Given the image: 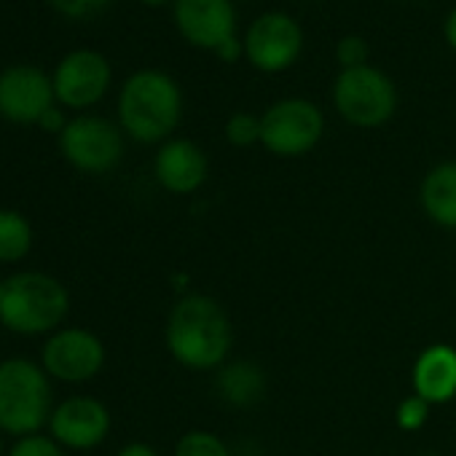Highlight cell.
Wrapping results in <instances>:
<instances>
[{"label":"cell","mask_w":456,"mask_h":456,"mask_svg":"<svg viewBox=\"0 0 456 456\" xmlns=\"http://www.w3.org/2000/svg\"><path fill=\"white\" fill-rule=\"evenodd\" d=\"M33 248V228L30 223L14 212L0 209V264L22 261Z\"/></svg>","instance_id":"18"},{"label":"cell","mask_w":456,"mask_h":456,"mask_svg":"<svg viewBox=\"0 0 456 456\" xmlns=\"http://www.w3.org/2000/svg\"><path fill=\"white\" fill-rule=\"evenodd\" d=\"M105 362L102 341L81 328L60 330L44 346V365L62 381H86L100 373Z\"/></svg>","instance_id":"11"},{"label":"cell","mask_w":456,"mask_h":456,"mask_svg":"<svg viewBox=\"0 0 456 456\" xmlns=\"http://www.w3.org/2000/svg\"><path fill=\"white\" fill-rule=\"evenodd\" d=\"M9 456H62L60 445L52 437H41V435H28L22 437Z\"/></svg>","instance_id":"23"},{"label":"cell","mask_w":456,"mask_h":456,"mask_svg":"<svg viewBox=\"0 0 456 456\" xmlns=\"http://www.w3.org/2000/svg\"><path fill=\"white\" fill-rule=\"evenodd\" d=\"M215 54H217V60H220V62L232 65V62H237L240 57H245V41H240L237 36H234V38H228V41H225Z\"/></svg>","instance_id":"25"},{"label":"cell","mask_w":456,"mask_h":456,"mask_svg":"<svg viewBox=\"0 0 456 456\" xmlns=\"http://www.w3.org/2000/svg\"><path fill=\"white\" fill-rule=\"evenodd\" d=\"M175 25L188 44L217 52L234 38L237 14L232 0H175Z\"/></svg>","instance_id":"10"},{"label":"cell","mask_w":456,"mask_h":456,"mask_svg":"<svg viewBox=\"0 0 456 456\" xmlns=\"http://www.w3.org/2000/svg\"><path fill=\"white\" fill-rule=\"evenodd\" d=\"M443 36H445L448 46L456 52V9L448 14V20H445V25H443Z\"/></svg>","instance_id":"28"},{"label":"cell","mask_w":456,"mask_h":456,"mask_svg":"<svg viewBox=\"0 0 456 456\" xmlns=\"http://www.w3.org/2000/svg\"><path fill=\"white\" fill-rule=\"evenodd\" d=\"M46 132H57V129H65L68 124H65V118H62V113L60 110H54V108H49L44 116H41V121H38Z\"/></svg>","instance_id":"26"},{"label":"cell","mask_w":456,"mask_h":456,"mask_svg":"<svg viewBox=\"0 0 456 456\" xmlns=\"http://www.w3.org/2000/svg\"><path fill=\"white\" fill-rule=\"evenodd\" d=\"M70 309L68 290L49 274L22 272L0 280V322L14 333L54 330Z\"/></svg>","instance_id":"3"},{"label":"cell","mask_w":456,"mask_h":456,"mask_svg":"<svg viewBox=\"0 0 456 456\" xmlns=\"http://www.w3.org/2000/svg\"><path fill=\"white\" fill-rule=\"evenodd\" d=\"M52 413V389L30 360L0 362V429L12 435L38 432Z\"/></svg>","instance_id":"4"},{"label":"cell","mask_w":456,"mask_h":456,"mask_svg":"<svg viewBox=\"0 0 456 456\" xmlns=\"http://www.w3.org/2000/svg\"><path fill=\"white\" fill-rule=\"evenodd\" d=\"M333 105L346 124L357 129H376L395 116L397 92L387 73L362 65L338 73L333 84Z\"/></svg>","instance_id":"5"},{"label":"cell","mask_w":456,"mask_h":456,"mask_svg":"<svg viewBox=\"0 0 456 456\" xmlns=\"http://www.w3.org/2000/svg\"><path fill=\"white\" fill-rule=\"evenodd\" d=\"M52 435L68 448H94L105 440L110 429L108 408L94 397H70L49 419Z\"/></svg>","instance_id":"13"},{"label":"cell","mask_w":456,"mask_h":456,"mask_svg":"<svg viewBox=\"0 0 456 456\" xmlns=\"http://www.w3.org/2000/svg\"><path fill=\"white\" fill-rule=\"evenodd\" d=\"M413 395L429 405H443L456 397V349L448 344L427 346L411 368Z\"/></svg>","instance_id":"15"},{"label":"cell","mask_w":456,"mask_h":456,"mask_svg":"<svg viewBox=\"0 0 456 456\" xmlns=\"http://www.w3.org/2000/svg\"><path fill=\"white\" fill-rule=\"evenodd\" d=\"M0 453H4V440H0Z\"/></svg>","instance_id":"30"},{"label":"cell","mask_w":456,"mask_h":456,"mask_svg":"<svg viewBox=\"0 0 456 456\" xmlns=\"http://www.w3.org/2000/svg\"><path fill=\"white\" fill-rule=\"evenodd\" d=\"M49 4L65 14V17H73V20H84V17H92L97 12H102L110 0H49Z\"/></svg>","instance_id":"24"},{"label":"cell","mask_w":456,"mask_h":456,"mask_svg":"<svg viewBox=\"0 0 456 456\" xmlns=\"http://www.w3.org/2000/svg\"><path fill=\"white\" fill-rule=\"evenodd\" d=\"M54 94L68 108H89L102 100L110 86V65L100 52L78 49L68 54L52 78Z\"/></svg>","instance_id":"9"},{"label":"cell","mask_w":456,"mask_h":456,"mask_svg":"<svg viewBox=\"0 0 456 456\" xmlns=\"http://www.w3.org/2000/svg\"><path fill=\"white\" fill-rule=\"evenodd\" d=\"M153 172L164 191L185 196L204 185V180L209 175V161L196 142L177 137V140H167L159 148Z\"/></svg>","instance_id":"14"},{"label":"cell","mask_w":456,"mask_h":456,"mask_svg":"<svg viewBox=\"0 0 456 456\" xmlns=\"http://www.w3.org/2000/svg\"><path fill=\"white\" fill-rule=\"evenodd\" d=\"M225 140L234 148H250L261 142V116L240 110L225 121Z\"/></svg>","instance_id":"20"},{"label":"cell","mask_w":456,"mask_h":456,"mask_svg":"<svg viewBox=\"0 0 456 456\" xmlns=\"http://www.w3.org/2000/svg\"><path fill=\"white\" fill-rule=\"evenodd\" d=\"M183 94L175 78L161 70H140L126 78L118 97L124 132L137 142H161L180 124Z\"/></svg>","instance_id":"2"},{"label":"cell","mask_w":456,"mask_h":456,"mask_svg":"<svg viewBox=\"0 0 456 456\" xmlns=\"http://www.w3.org/2000/svg\"><path fill=\"white\" fill-rule=\"evenodd\" d=\"M62 153L81 172H110L124 156V140L116 124L100 116H81L62 129Z\"/></svg>","instance_id":"7"},{"label":"cell","mask_w":456,"mask_h":456,"mask_svg":"<svg viewBox=\"0 0 456 456\" xmlns=\"http://www.w3.org/2000/svg\"><path fill=\"white\" fill-rule=\"evenodd\" d=\"M167 349L188 370H215L225 365L234 346V325L225 309L204 293L183 296L167 320Z\"/></svg>","instance_id":"1"},{"label":"cell","mask_w":456,"mask_h":456,"mask_svg":"<svg viewBox=\"0 0 456 456\" xmlns=\"http://www.w3.org/2000/svg\"><path fill=\"white\" fill-rule=\"evenodd\" d=\"M220 397L234 405V408H250L256 405L264 392H266V376L264 370L250 362V360H240V362H228L223 368H217V381H215Z\"/></svg>","instance_id":"17"},{"label":"cell","mask_w":456,"mask_h":456,"mask_svg":"<svg viewBox=\"0 0 456 456\" xmlns=\"http://www.w3.org/2000/svg\"><path fill=\"white\" fill-rule=\"evenodd\" d=\"M142 4H148V6H161V4H167V0H142Z\"/></svg>","instance_id":"29"},{"label":"cell","mask_w":456,"mask_h":456,"mask_svg":"<svg viewBox=\"0 0 456 456\" xmlns=\"http://www.w3.org/2000/svg\"><path fill=\"white\" fill-rule=\"evenodd\" d=\"M325 134L322 110L304 97L274 102L261 116V145L282 159H298L317 148Z\"/></svg>","instance_id":"6"},{"label":"cell","mask_w":456,"mask_h":456,"mask_svg":"<svg viewBox=\"0 0 456 456\" xmlns=\"http://www.w3.org/2000/svg\"><path fill=\"white\" fill-rule=\"evenodd\" d=\"M429 408H432V405H429L427 400H421L419 395H408L405 400H400V405H397V411H395V421H397L400 429L416 432V429H421V427L427 424Z\"/></svg>","instance_id":"21"},{"label":"cell","mask_w":456,"mask_h":456,"mask_svg":"<svg viewBox=\"0 0 456 456\" xmlns=\"http://www.w3.org/2000/svg\"><path fill=\"white\" fill-rule=\"evenodd\" d=\"M419 201L424 215L440 225L456 232V161L435 164L419 188Z\"/></svg>","instance_id":"16"},{"label":"cell","mask_w":456,"mask_h":456,"mask_svg":"<svg viewBox=\"0 0 456 456\" xmlns=\"http://www.w3.org/2000/svg\"><path fill=\"white\" fill-rule=\"evenodd\" d=\"M118 456H159V451L148 443H129L118 451Z\"/></svg>","instance_id":"27"},{"label":"cell","mask_w":456,"mask_h":456,"mask_svg":"<svg viewBox=\"0 0 456 456\" xmlns=\"http://www.w3.org/2000/svg\"><path fill=\"white\" fill-rule=\"evenodd\" d=\"M175 456H232V451H228V445L215 432L191 429L177 440Z\"/></svg>","instance_id":"19"},{"label":"cell","mask_w":456,"mask_h":456,"mask_svg":"<svg viewBox=\"0 0 456 456\" xmlns=\"http://www.w3.org/2000/svg\"><path fill=\"white\" fill-rule=\"evenodd\" d=\"M304 49L301 25L282 14L269 12L258 17L245 36V57L261 73H282L288 70Z\"/></svg>","instance_id":"8"},{"label":"cell","mask_w":456,"mask_h":456,"mask_svg":"<svg viewBox=\"0 0 456 456\" xmlns=\"http://www.w3.org/2000/svg\"><path fill=\"white\" fill-rule=\"evenodd\" d=\"M368 54H370V49H368V44L360 36H346L336 46V60H338L341 70H352V68L368 65Z\"/></svg>","instance_id":"22"},{"label":"cell","mask_w":456,"mask_h":456,"mask_svg":"<svg viewBox=\"0 0 456 456\" xmlns=\"http://www.w3.org/2000/svg\"><path fill=\"white\" fill-rule=\"evenodd\" d=\"M54 97V84L38 68L17 65L0 73V116H6L9 121H41Z\"/></svg>","instance_id":"12"}]
</instances>
